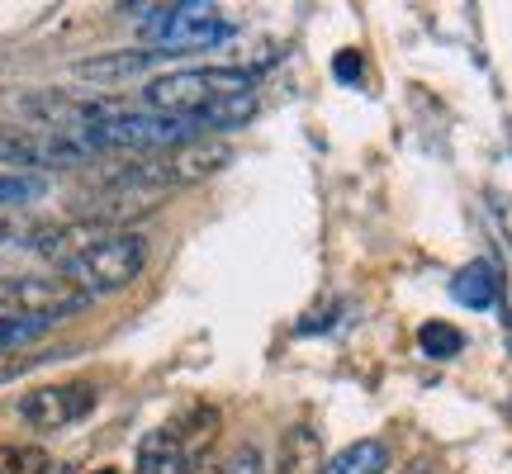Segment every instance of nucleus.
I'll return each mask as SVG.
<instances>
[{"instance_id":"nucleus-1","label":"nucleus","mask_w":512,"mask_h":474,"mask_svg":"<svg viewBox=\"0 0 512 474\" xmlns=\"http://www.w3.org/2000/svg\"><path fill=\"white\" fill-rule=\"evenodd\" d=\"M238 95H256L252 72H242V67H181V72L152 76L143 86L147 110L171 114V119H190L195 128L219 110V105L238 100Z\"/></svg>"},{"instance_id":"nucleus-2","label":"nucleus","mask_w":512,"mask_h":474,"mask_svg":"<svg viewBox=\"0 0 512 474\" xmlns=\"http://www.w3.org/2000/svg\"><path fill=\"white\" fill-rule=\"evenodd\" d=\"M147 266V237L133 233V228H110V233H100L91 247H81V252L62 266V280L76 285V290L95 299V294H119L128 290Z\"/></svg>"},{"instance_id":"nucleus-3","label":"nucleus","mask_w":512,"mask_h":474,"mask_svg":"<svg viewBox=\"0 0 512 474\" xmlns=\"http://www.w3.org/2000/svg\"><path fill=\"white\" fill-rule=\"evenodd\" d=\"M91 304L86 294L67 285L57 271H5L0 275V309L15 318H43V323H62Z\"/></svg>"},{"instance_id":"nucleus-4","label":"nucleus","mask_w":512,"mask_h":474,"mask_svg":"<svg viewBox=\"0 0 512 474\" xmlns=\"http://www.w3.org/2000/svg\"><path fill=\"white\" fill-rule=\"evenodd\" d=\"M91 157V147L76 133H62V128H10V133H0V162L19 166L24 176H34L43 166H81Z\"/></svg>"},{"instance_id":"nucleus-5","label":"nucleus","mask_w":512,"mask_h":474,"mask_svg":"<svg viewBox=\"0 0 512 474\" xmlns=\"http://www.w3.org/2000/svg\"><path fill=\"white\" fill-rule=\"evenodd\" d=\"M95 384L86 380H72V384H38L29 389L24 399H19V418L29 422L34 432H62V427H72L81 422L86 413L95 408Z\"/></svg>"},{"instance_id":"nucleus-6","label":"nucleus","mask_w":512,"mask_h":474,"mask_svg":"<svg viewBox=\"0 0 512 474\" xmlns=\"http://www.w3.org/2000/svg\"><path fill=\"white\" fill-rule=\"evenodd\" d=\"M152 166V176L162 181V190H181V185H195V181H209V176H219L223 166H233V147L223 143V138H190V143L171 147L162 152Z\"/></svg>"},{"instance_id":"nucleus-7","label":"nucleus","mask_w":512,"mask_h":474,"mask_svg":"<svg viewBox=\"0 0 512 474\" xmlns=\"http://www.w3.org/2000/svg\"><path fill=\"white\" fill-rule=\"evenodd\" d=\"M162 48H133V53H105V57H91V62H76V76L86 81H124V76H138L147 67L162 62Z\"/></svg>"},{"instance_id":"nucleus-8","label":"nucleus","mask_w":512,"mask_h":474,"mask_svg":"<svg viewBox=\"0 0 512 474\" xmlns=\"http://www.w3.org/2000/svg\"><path fill=\"white\" fill-rule=\"evenodd\" d=\"M133 474H185V451H181V432L157 427L147 432L138 446V470Z\"/></svg>"},{"instance_id":"nucleus-9","label":"nucleus","mask_w":512,"mask_h":474,"mask_svg":"<svg viewBox=\"0 0 512 474\" xmlns=\"http://www.w3.org/2000/svg\"><path fill=\"white\" fill-rule=\"evenodd\" d=\"M451 294H456V304H465V309H494L498 294H503V280H498V271L489 261H470L451 280Z\"/></svg>"},{"instance_id":"nucleus-10","label":"nucleus","mask_w":512,"mask_h":474,"mask_svg":"<svg viewBox=\"0 0 512 474\" xmlns=\"http://www.w3.org/2000/svg\"><path fill=\"white\" fill-rule=\"evenodd\" d=\"M389 470V446L375 437L366 441H351V446H342L332 460H323L313 474H384Z\"/></svg>"},{"instance_id":"nucleus-11","label":"nucleus","mask_w":512,"mask_h":474,"mask_svg":"<svg viewBox=\"0 0 512 474\" xmlns=\"http://www.w3.org/2000/svg\"><path fill=\"white\" fill-rule=\"evenodd\" d=\"M418 347H422V356H432V361H451V356L465 351V332L437 318V323H422L418 328Z\"/></svg>"},{"instance_id":"nucleus-12","label":"nucleus","mask_w":512,"mask_h":474,"mask_svg":"<svg viewBox=\"0 0 512 474\" xmlns=\"http://www.w3.org/2000/svg\"><path fill=\"white\" fill-rule=\"evenodd\" d=\"M0 474H53L43 446H0Z\"/></svg>"},{"instance_id":"nucleus-13","label":"nucleus","mask_w":512,"mask_h":474,"mask_svg":"<svg viewBox=\"0 0 512 474\" xmlns=\"http://www.w3.org/2000/svg\"><path fill=\"white\" fill-rule=\"evenodd\" d=\"M43 332H53V323H43V318H15V313H0V351L29 347V342H38Z\"/></svg>"},{"instance_id":"nucleus-14","label":"nucleus","mask_w":512,"mask_h":474,"mask_svg":"<svg viewBox=\"0 0 512 474\" xmlns=\"http://www.w3.org/2000/svg\"><path fill=\"white\" fill-rule=\"evenodd\" d=\"M43 176H24V171H0V209L10 204H34L43 200Z\"/></svg>"},{"instance_id":"nucleus-15","label":"nucleus","mask_w":512,"mask_h":474,"mask_svg":"<svg viewBox=\"0 0 512 474\" xmlns=\"http://www.w3.org/2000/svg\"><path fill=\"white\" fill-rule=\"evenodd\" d=\"M219 474H266V456H261V446H238L233 456L223 460V470Z\"/></svg>"},{"instance_id":"nucleus-16","label":"nucleus","mask_w":512,"mask_h":474,"mask_svg":"<svg viewBox=\"0 0 512 474\" xmlns=\"http://www.w3.org/2000/svg\"><path fill=\"white\" fill-rule=\"evenodd\" d=\"M337 76H342V81H356V76H361V62H356V53H342V57H337Z\"/></svg>"},{"instance_id":"nucleus-17","label":"nucleus","mask_w":512,"mask_h":474,"mask_svg":"<svg viewBox=\"0 0 512 474\" xmlns=\"http://www.w3.org/2000/svg\"><path fill=\"white\" fill-rule=\"evenodd\" d=\"M19 370H24L19 361H5V356H0V384H5V380H15Z\"/></svg>"},{"instance_id":"nucleus-18","label":"nucleus","mask_w":512,"mask_h":474,"mask_svg":"<svg viewBox=\"0 0 512 474\" xmlns=\"http://www.w3.org/2000/svg\"><path fill=\"white\" fill-rule=\"evenodd\" d=\"M185 474H219V470H209L204 460H185Z\"/></svg>"},{"instance_id":"nucleus-19","label":"nucleus","mask_w":512,"mask_h":474,"mask_svg":"<svg viewBox=\"0 0 512 474\" xmlns=\"http://www.w3.org/2000/svg\"><path fill=\"white\" fill-rule=\"evenodd\" d=\"M95 474H119V470H114V465H105V470H95Z\"/></svg>"}]
</instances>
